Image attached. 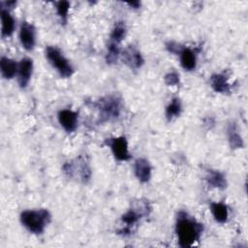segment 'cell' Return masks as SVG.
I'll return each mask as SVG.
<instances>
[{"instance_id":"6da1fadb","label":"cell","mask_w":248,"mask_h":248,"mask_svg":"<svg viewBox=\"0 0 248 248\" xmlns=\"http://www.w3.org/2000/svg\"><path fill=\"white\" fill-rule=\"evenodd\" d=\"M203 232L202 224L185 211H179L175 223V232L181 247H191L200 240Z\"/></svg>"},{"instance_id":"7a4b0ae2","label":"cell","mask_w":248,"mask_h":248,"mask_svg":"<svg viewBox=\"0 0 248 248\" xmlns=\"http://www.w3.org/2000/svg\"><path fill=\"white\" fill-rule=\"evenodd\" d=\"M20 222L30 232L41 234L51 221V214L46 209L24 210L20 213Z\"/></svg>"},{"instance_id":"3957f363","label":"cell","mask_w":248,"mask_h":248,"mask_svg":"<svg viewBox=\"0 0 248 248\" xmlns=\"http://www.w3.org/2000/svg\"><path fill=\"white\" fill-rule=\"evenodd\" d=\"M150 210L151 207L147 202H140L136 207H132L127 210L121 217V221L125 225V227L120 231L122 234H130L132 228L140 220L141 217L148 215Z\"/></svg>"},{"instance_id":"277c9868","label":"cell","mask_w":248,"mask_h":248,"mask_svg":"<svg viewBox=\"0 0 248 248\" xmlns=\"http://www.w3.org/2000/svg\"><path fill=\"white\" fill-rule=\"evenodd\" d=\"M46 56L52 67L56 69L60 77L70 78L73 75L74 69L72 65L56 46H47L46 48Z\"/></svg>"},{"instance_id":"5b68a950","label":"cell","mask_w":248,"mask_h":248,"mask_svg":"<svg viewBox=\"0 0 248 248\" xmlns=\"http://www.w3.org/2000/svg\"><path fill=\"white\" fill-rule=\"evenodd\" d=\"M63 171L67 176L71 178H77L83 183H86L91 176L90 168L86 160L82 157H78L64 164Z\"/></svg>"},{"instance_id":"8992f818","label":"cell","mask_w":248,"mask_h":248,"mask_svg":"<svg viewBox=\"0 0 248 248\" xmlns=\"http://www.w3.org/2000/svg\"><path fill=\"white\" fill-rule=\"evenodd\" d=\"M97 108L100 111V120L106 122L116 119L119 116L121 103L120 100L114 96H107L98 102Z\"/></svg>"},{"instance_id":"52a82bcc","label":"cell","mask_w":248,"mask_h":248,"mask_svg":"<svg viewBox=\"0 0 248 248\" xmlns=\"http://www.w3.org/2000/svg\"><path fill=\"white\" fill-rule=\"evenodd\" d=\"M106 143L110 148L115 159L118 161H128L131 158L128 148V141L125 137L107 139Z\"/></svg>"},{"instance_id":"ba28073f","label":"cell","mask_w":248,"mask_h":248,"mask_svg":"<svg viewBox=\"0 0 248 248\" xmlns=\"http://www.w3.org/2000/svg\"><path fill=\"white\" fill-rule=\"evenodd\" d=\"M120 56H121L123 63L126 64L129 68H131L133 70L140 69L144 63V59H143L141 53L140 52L139 49H137L133 46H127L120 53Z\"/></svg>"},{"instance_id":"9c48e42d","label":"cell","mask_w":248,"mask_h":248,"mask_svg":"<svg viewBox=\"0 0 248 248\" xmlns=\"http://www.w3.org/2000/svg\"><path fill=\"white\" fill-rule=\"evenodd\" d=\"M19 41L22 47L26 50H32L36 44V30L33 24L22 22L19 29Z\"/></svg>"},{"instance_id":"30bf717a","label":"cell","mask_w":248,"mask_h":248,"mask_svg":"<svg viewBox=\"0 0 248 248\" xmlns=\"http://www.w3.org/2000/svg\"><path fill=\"white\" fill-rule=\"evenodd\" d=\"M58 122L61 127L68 133L74 132L78 127V114L72 109H61L57 114Z\"/></svg>"},{"instance_id":"8fae6325","label":"cell","mask_w":248,"mask_h":248,"mask_svg":"<svg viewBox=\"0 0 248 248\" xmlns=\"http://www.w3.org/2000/svg\"><path fill=\"white\" fill-rule=\"evenodd\" d=\"M33 72V61L30 58H22L18 64L17 81L21 88H25L30 81Z\"/></svg>"},{"instance_id":"7c38bea8","label":"cell","mask_w":248,"mask_h":248,"mask_svg":"<svg viewBox=\"0 0 248 248\" xmlns=\"http://www.w3.org/2000/svg\"><path fill=\"white\" fill-rule=\"evenodd\" d=\"M134 171H135V175L139 179V181H140L141 183H146L151 178L152 168L146 159L139 158L135 162Z\"/></svg>"},{"instance_id":"4fadbf2b","label":"cell","mask_w":248,"mask_h":248,"mask_svg":"<svg viewBox=\"0 0 248 248\" xmlns=\"http://www.w3.org/2000/svg\"><path fill=\"white\" fill-rule=\"evenodd\" d=\"M180 65L185 71H193L197 66V57L195 51L190 48L183 46L179 51Z\"/></svg>"},{"instance_id":"5bb4252c","label":"cell","mask_w":248,"mask_h":248,"mask_svg":"<svg viewBox=\"0 0 248 248\" xmlns=\"http://www.w3.org/2000/svg\"><path fill=\"white\" fill-rule=\"evenodd\" d=\"M209 84L211 88L218 93H229L231 91V85L228 82V78L224 74H213L209 78Z\"/></svg>"},{"instance_id":"9a60e30c","label":"cell","mask_w":248,"mask_h":248,"mask_svg":"<svg viewBox=\"0 0 248 248\" xmlns=\"http://www.w3.org/2000/svg\"><path fill=\"white\" fill-rule=\"evenodd\" d=\"M210 211L214 220L220 224H224L229 218V209L227 204L220 202L210 203Z\"/></svg>"},{"instance_id":"2e32d148","label":"cell","mask_w":248,"mask_h":248,"mask_svg":"<svg viewBox=\"0 0 248 248\" xmlns=\"http://www.w3.org/2000/svg\"><path fill=\"white\" fill-rule=\"evenodd\" d=\"M0 68H1L2 77L6 79H10V78H13L17 74L18 65L15 60L8 58L6 56H3L1 57V60H0Z\"/></svg>"},{"instance_id":"e0dca14e","label":"cell","mask_w":248,"mask_h":248,"mask_svg":"<svg viewBox=\"0 0 248 248\" xmlns=\"http://www.w3.org/2000/svg\"><path fill=\"white\" fill-rule=\"evenodd\" d=\"M1 21H2V37H10L14 33L16 22L14 17L6 9H1Z\"/></svg>"},{"instance_id":"ac0fdd59","label":"cell","mask_w":248,"mask_h":248,"mask_svg":"<svg viewBox=\"0 0 248 248\" xmlns=\"http://www.w3.org/2000/svg\"><path fill=\"white\" fill-rule=\"evenodd\" d=\"M205 179L208 185H210L213 188L223 190L227 187V180L225 175L218 170H208Z\"/></svg>"},{"instance_id":"d6986e66","label":"cell","mask_w":248,"mask_h":248,"mask_svg":"<svg viewBox=\"0 0 248 248\" xmlns=\"http://www.w3.org/2000/svg\"><path fill=\"white\" fill-rule=\"evenodd\" d=\"M181 110H182V105L180 100L178 98H173L166 108V110H165L166 118L169 121H170L173 118L179 116L181 113Z\"/></svg>"},{"instance_id":"ffe728a7","label":"cell","mask_w":248,"mask_h":248,"mask_svg":"<svg viewBox=\"0 0 248 248\" xmlns=\"http://www.w3.org/2000/svg\"><path fill=\"white\" fill-rule=\"evenodd\" d=\"M126 35V25L125 22L123 21H118L114 24L111 33H110V37H109V42L110 43H114L116 45H119L122 40L124 39Z\"/></svg>"},{"instance_id":"44dd1931","label":"cell","mask_w":248,"mask_h":248,"mask_svg":"<svg viewBox=\"0 0 248 248\" xmlns=\"http://www.w3.org/2000/svg\"><path fill=\"white\" fill-rule=\"evenodd\" d=\"M228 137H229V142L232 148L237 149L243 147V140L241 136L238 134L235 125L231 124L228 129Z\"/></svg>"},{"instance_id":"7402d4cb","label":"cell","mask_w":248,"mask_h":248,"mask_svg":"<svg viewBox=\"0 0 248 248\" xmlns=\"http://www.w3.org/2000/svg\"><path fill=\"white\" fill-rule=\"evenodd\" d=\"M120 49L118 45L114 44V43H110L108 46V52L106 55V61L108 64H114L118 57L120 56Z\"/></svg>"},{"instance_id":"603a6c76","label":"cell","mask_w":248,"mask_h":248,"mask_svg":"<svg viewBox=\"0 0 248 248\" xmlns=\"http://www.w3.org/2000/svg\"><path fill=\"white\" fill-rule=\"evenodd\" d=\"M55 9L58 16L61 19V22L63 24L67 23L68 20V14L70 9V3L68 1H59L55 4Z\"/></svg>"},{"instance_id":"cb8c5ba5","label":"cell","mask_w":248,"mask_h":248,"mask_svg":"<svg viewBox=\"0 0 248 248\" xmlns=\"http://www.w3.org/2000/svg\"><path fill=\"white\" fill-rule=\"evenodd\" d=\"M164 79H165L166 84H168V85H171L172 86V85L179 84V75L176 72H174V71L169 72L165 76Z\"/></svg>"},{"instance_id":"d4e9b609","label":"cell","mask_w":248,"mask_h":248,"mask_svg":"<svg viewBox=\"0 0 248 248\" xmlns=\"http://www.w3.org/2000/svg\"><path fill=\"white\" fill-rule=\"evenodd\" d=\"M166 47L171 53H179L183 46H180V45L175 42H169L166 44Z\"/></svg>"},{"instance_id":"484cf974","label":"cell","mask_w":248,"mask_h":248,"mask_svg":"<svg viewBox=\"0 0 248 248\" xmlns=\"http://www.w3.org/2000/svg\"><path fill=\"white\" fill-rule=\"evenodd\" d=\"M128 5L132 7L133 9H139L140 7V3L139 1H134V2H129Z\"/></svg>"}]
</instances>
